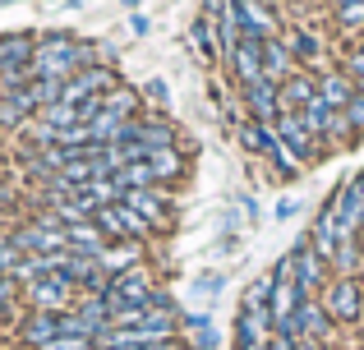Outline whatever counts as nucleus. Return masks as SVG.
Instances as JSON below:
<instances>
[{"instance_id": "1", "label": "nucleus", "mask_w": 364, "mask_h": 350, "mask_svg": "<svg viewBox=\"0 0 364 350\" xmlns=\"http://www.w3.org/2000/svg\"><path fill=\"white\" fill-rule=\"evenodd\" d=\"M291 253H295V281H300L304 300H318V290H328V268H332V263L309 244V235H304V240H295Z\"/></svg>"}, {"instance_id": "2", "label": "nucleus", "mask_w": 364, "mask_h": 350, "mask_svg": "<svg viewBox=\"0 0 364 350\" xmlns=\"http://www.w3.org/2000/svg\"><path fill=\"white\" fill-rule=\"evenodd\" d=\"M111 88H120V74L111 70V65H88V70H79L74 79H65V92H60V102L79 106V102H88V97H102V92H111Z\"/></svg>"}, {"instance_id": "3", "label": "nucleus", "mask_w": 364, "mask_h": 350, "mask_svg": "<svg viewBox=\"0 0 364 350\" xmlns=\"http://www.w3.org/2000/svg\"><path fill=\"white\" fill-rule=\"evenodd\" d=\"M74 281L70 277H60V272H51V277H37V281H28L23 286V295L33 300V309H46V314H65L70 309V300H74Z\"/></svg>"}, {"instance_id": "4", "label": "nucleus", "mask_w": 364, "mask_h": 350, "mask_svg": "<svg viewBox=\"0 0 364 350\" xmlns=\"http://www.w3.org/2000/svg\"><path fill=\"white\" fill-rule=\"evenodd\" d=\"M323 305H328L332 323H360L364 318V286L355 277H341L328 286V295H323Z\"/></svg>"}, {"instance_id": "5", "label": "nucleus", "mask_w": 364, "mask_h": 350, "mask_svg": "<svg viewBox=\"0 0 364 350\" xmlns=\"http://www.w3.org/2000/svg\"><path fill=\"white\" fill-rule=\"evenodd\" d=\"M120 203H124V207H134V212H139L143 222L152 226V231H166V226H171V198H166V189H161V185H148V189H124Z\"/></svg>"}, {"instance_id": "6", "label": "nucleus", "mask_w": 364, "mask_h": 350, "mask_svg": "<svg viewBox=\"0 0 364 350\" xmlns=\"http://www.w3.org/2000/svg\"><path fill=\"white\" fill-rule=\"evenodd\" d=\"M286 337H295V341H328V337H332V314H328V305H323V300H304V305L295 309Z\"/></svg>"}, {"instance_id": "7", "label": "nucleus", "mask_w": 364, "mask_h": 350, "mask_svg": "<svg viewBox=\"0 0 364 350\" xmlns=\"http://www.w3.org/2000/svg\"><path fill=\"white\" fill-rule=\"evenodd\" d=\"M360 222H364V175L346 180L341 194H337V231H341V240H355Z\"/></svg>"}, {"instance_id": "8", "label": "nucleus", "mask_w": 364, "mask_h": 350, "mask_svg": "<svg viewBox=\"0 0 364 350\" xmlns=\"http://www.w3.org/2000/svg\"><path fill=\"white\" fill-rule=\"evenodd\" d=\"M263 42H267V37L245 33V37H240V46H235V51L226 55L240 83H258V79H267V74H263Z\"/></svg>"}, {"instance_id": "9", "label": "nucleus", "mask_w": 364, "mask_h": 350, "mask_svg": "<svg viewBox=\"0 0 364 350\" xmlns=\"http://www.w3.org/2000/svg\"><path fill=\"white\" fill-rule=\"evenodd\" d=\"M245 106L254 120H263V125H272L277 116H282V92H277V83L258 79V83H245Z\"/></svg>"}, {"instance_id": "10", "label": "nucleus", "mask_w": 364, "mask_h": 350, "mask_svg": "<svg viewBox=\"0 0 364 350\" xmlns=\"http://www.w3.org/2000/svg\"><path fill=\"white\" fill-rule=\"evenodd\" d=\"M9 240L18 244L23 253H60V249H70V240H65V231H46V226H23V231H14Z\"/></svg>"}, {"instance_id": "11", "label": "nucleus", "mask_w": 364, "mask_h": 350, "mask_svg": "<svg viewBox=\"0 0 364 350\" xmlns=\"http://www.w3.org/2000/svg\"><path fill=\"white\" fill-rule=\"evenodd\" d=\"M272 125H277V134H282V143L291 148V153L300 157V162H304V157H314V134L304 129L300 111H282V116H277Z\"/></svg>"}, {"instance_id": "12", "label": "nucleus", "mask_w": 364, "mask_h": 350, "mask_svg": "<svg viewBox=\"0 0 364 350\" xmlns=\"http://www.w3.org/2000/svg\"><path fill=\"white\" fill-rule=\"evenodd\" d=\"M263 74H267V83H277V88L295 74V51L282 42V37H267L263 42Z\"/></svg>"}, {"instance_id": "13", "label": "nucleus", "mask_w": 364, "mask_h": 350, "mask_svg": "<svg viewBox=\"0 0 364 350\" xmlns=\"http://www.w3.org/2000/svg\"><path fill=\"white\" fill-rule=\"evenodd\" d=\"M240 143L249 148V153L267 157V162L282 153V134H277V125H263V120H249V125H240Z\"/></svg>"}, {"instance_id": "14", "label": "nucleus", "mask_w": 364, "mask_h": 350, "mask_svg": "<svg viewBox=\"0 0 364 350\" xmlns=\"http://www.w3.org/2000/svg\"><path fill=\"white\" fill-rule=\"evenodd\" d=\"M139 253H143V240H116V244H107V249H102L97 263L111 272V277H120V272L139 268Z\"/></svg>"}, {"instance_id": "15", "label": "nucleus", "mask_w": 364, "mask_h": 350, "mask_svg": "<svg viewBox=\"0 0 364 350\" xmlns=\"http://www.w3.org/2000/svg\"><path fill=\"white\" fill-rule=\"evenodd\" d=\"M33 51H37V37H28V33H9V37H0V70H18V65H33Z\"/></svg>"}, {"instance_id": "16", "label": "nucleus", "mask_w": 364, "mask_h": 350, "mask_svg": "<svg viewBox=\"0 0 364 350\" xmlns=\"http://www.w3.org/2000/svg\"><path fill=\"white\" fill-rule=\"evenodd\" d=\"M65 240H70L74 253H88V258H102V249H107V235L97 231L92 222H79V226H65Z\"/></svg>"}, {"instance_id": "17", "label": "nucleus", "mask_w": 364, "mask_h": 350, "mask_svg": "<svg viewBox=\"0 0 364 350\" xmlns=\"http://www.w3.org/2000/svg\"><path fill=\"white\" fill-rule=\"evenodd\" d=\"M282 111H304L314 97H318V79H304V74H291V79L282 83Z\"/></svg>"}, {"instance_id": "18", "label": "nucleus", "mask_w": 364, "mask_h": 350, "mask_svg": "<svg viewBox=\"0 0 364 350\" xmlns=\"http://www.w3.org/2000/svg\"><path fill=\"white\" fill-rule=\"evenodd\" d=\"M55 337H65L60 314H46V309H37V314L23 323V341H28V346H37V350H42L46 341H55Z\"/></svg>"}, {"instance_id": "19", "label": "nucleus", "mask_w": 364, "mask_h": 350, "mask_svg": "<svg viewBox=\"0 0 364 350\" xmlns=\"http://www.w3.org/2000/svg\"><path fill=\"white\" fill-rule=\"evenodd\" d=\"M355 92H360V88L346 79V74H332V70H328V74H318V97L328 102L332 111H346V102L355 97Z\"/></svg>"}, {"instance_id": "20", "label": "nucleus", "mask_w": 364, "mask_h": 350, "mask_svg": "<svg viewBox=\"0 0 364 350\" xmlns=\"http://www.w3.org/2000/svg\"><path fill=\"white\" fill-rule=\"evenodd\" d=\"M92 226H97V231L107 235L111 244H116V240H134V235H129V226H124V207H120V203L97 207V212H92Z\"/></svg>"}, {"instance_id": "21", "label": "nucleus", "mask_w": 364, "mask_h": 350, "mask_svg": "<svg viewBox=\"0 0 364 350\" xmlns=\"http://www.w3.org/2000/svg\"><path fill=\"white\" fill-rule=\"evenodd\" d=\"M240 18H245V33H258V37H272L277 33L272 9L258 5V0H240Z\"/></svg>"}, {"instance_id": "22", "label": "nucleus", "mask_w": 364, "mask_h": 350, "mask_svg": "<svg viewBox=\"0 0 364 350\" xmlns=\"http://www.w3.org/2000/svg\"><path fill=\"white\" fill-rule=\"evenodd\" d=\"M116 180H120L124 189H148V185H161L148 157H143V162H129V166H120V171H116Z\"/></svg>"}, {"instance_id": "23", "label": "nucleus", "mask_w": 364, "mask_h": 350, "mask_svg": "<svg viewBox=\"0 0 364 350\" xmlns=\"http://www.w3.org/2000/svg\"><path fill=\"white\" fill-rule=\"evenodd\" d=\"M300 120H304V129H309L314 138H328V125H332V106L323 97H314L309 106L300 111Z\"/></svg>"}, {"instance_id": "24", "label": "nucleus", "mask_w": 364, "mask_h": 350, "mask_svg": "<svg viewBox=\"0 0 364 350\" xmlns=\"http://www.w3.org/2000/svg\"><path fill=\"white\" fill-rule=\"evenodd\" d=\"M152 171H157V180H176L180 171H185V157H180V148H161V153L148 157Z\"/></svg>"}, {"instance_id": "25", "label": "nucleus", "mask_w": 364, "mask_h": 350, "mask_svg": "<svg viewBox=\"0 0 364 350\" xmlns=\"http://www.w3.org/2000/svg\"><path fill=\"white\" fill-rule=\"evenodd\" d=\"M272 272H267V277H254L249 281V290H245V309H258V305H267V300H272Z\"/></svg>"}, {"instance_id": "26", "label": "nucleus", "mask_w": 364, "mask_h": 350, "mask_svg": "<svg viewBox=\"0 0 364 350\" xmlns=\"http://www.w3.org/2000/svg\"><path fill=\"white\" fill-rule=\"evenodd\" d=\"M194 46H198L203 55H217V23H213L208 14L194 23Z\"/></svg>"}, {"instance_id": "27", "label": "nucleus", "mask_w": 364, "mask_h": 350, "mask_svg": "<svg viewBox=\"0 0 364 350\" xmlns=\"http://www.w3.org/2000/svg\"><path fill=\"white\" fill-rule=\"evenodd\" d=\"M286 46L295 51V60H314V55H318V37H314V33H291Z\"/></svg>"}, {"instance_id": "28", "label": "nucleus", "mask_w": 364, "mask_h": 350, "mask_svg": "<svg viewBox=\"0 0 364 350\" xmlns=\"http://www.w3.org/2000/svg\"><path fill=\"white\" fill-rule=\"evenodd\" d=\"M18 263H23V249L14 240H0V277H14Z\"/></svg>"}, {"instance_id": "29", "label": "nucleus", "mask_w": 364, "mask_h": 350, "mask_svg": "<svg viewBox=\"0 0 364 350\" xmlns=\"http://www.w3.org/2000/svg\"><path fill=\"white\" fill-rule=\"evenodd\" d=\"M42 350H97L88 341V337H55V341H46Z\"/></svg>"}, {"instance_id": "30", "label": "nucleus", "mask_w": 364, "mask_h": 350, "mask_svg": "<svg viewBox=\"0 0 364 350\" xmlns=\"http://www.w3.org/2000/svg\"><path fill=\"white\" fill-rule=\"evenodd\" d=\"M355 134V125L346 120V111H332V125H328V138H350Z\"/></svg>"}, {"instance_id": "31", "label": "nucleus", "mask_w": 364, "mask_h": 350, "mask_svg": "<svg viewBox=\"0 0 364 350\" xmlns=\"http://www.w3.org/2000/svg\"><path fill=\"white\" fill-rule=\"evenodd\" d=\"M337 18L346 28H355V33H364V0H360V5H350V9H337Z\"/></svg>"}, {"instance_id": "32", "label": "nucleus", "mask_w": 364, "mask_h": 350, "mask_svg": "<svg viewBox=\"0 0 364 350\" xmlns=\"http://www.w3.org/2000/svg\"><path fill=\"white\" fill-rule=\"evenodd\" d=\"M346 120H350V125H355V134L364 129V92H355V97L346 102Z\"/></svg>"}, {"instance_id": "33", "label": "nucleus", "mask_w": 364, "mask_h": 350, "mask_svg": "<svg viewBox=\"0 0 364 350\" xmlns=\"http://www.w3.org/2000/svg\"><path fill=\"white\" fill-rule=\"evenodd\" d=\"M346 79H350V83H355V88L364 92V51H355V55L346 60Z\"/></svg>"}, {"instance_id": "34", "label": "nucleus", "mask_w": 364, "mask_h": 350, "mask_svg": "<svg viewBox=\"0 0 364 350\" xmlns=\"http://www.w3.org/2000/svg\"><path fill=\"white\" fill-rule=\"evenodd\" d=\"M18 290H23V286H18L14 277H0V309H9V300H14Z\"/></svg>"}, {"instance_id": "35", "label": "nucleus", "mask_w": 364, "mask_h": 350, "mask_svg": "<svg viewBox=\"0 0 364 350\" xmlns=\"http://www.w3.org/2000/svg\"><path fill=\"white\" fill-rule=\"evenodd\" d=\"M263 350H295V337H286V332H272Z\"/></svg>"}, {"instance_id": "36", "label": "nucleus", "mask_w": 364, "mask_h": 350, "mask_svg": "<svg viewBox=\"0 0 364 350\" xmlns=\"http://www.w3.org/2000/svg\"><path fill=\"white\" fill-rule=\"evenodd\" d=\"M148 97L157 102V106H166V83H161V79H152V83H148Z\"/></svg>"}, {"instance_id": "37", "label": "nucleus", "mask_w": 364, "mask_h": 350, "mask_svg": "<svg viewBox=\"0 0 364 350\" xmlns=\"http://www.w3.org/2000/svg\"><path fill=\"white\" fill-rule=\"evenodd\" d=\"M148 350H185V346H180V341H152Z\"/></svg>"}, {"instance_id": "38", "label": "nucleus", "mask_w": 364, "mask_h": 350, "mask_svg": "<svg viewBox=\"0 0 364 350\" xmlns=\"http://www.w3.org/2000/svg\"><path fill=\"white\" fill-rule=\"evenodd\" d=\"M332 5H337V9H350V5H360V0H332Z\"/></svg>"}, {"instance_id": "39", "label": "nucleus", "mask_w": 364, "mask_h": 350, "mask_svg": "<svg viewBox=\"0 0 364 350\" xmlns=\"http://www.w3.org/2000/svg\"><path fill=\"white\" fill-rule=\"evenodd\" d=\"M120 5H124V9H134V5H139V0H120Z\"/></svg>"}, {"instance_id": "40", "label": "nucleus", "mask_w": 364, "mask_h": 350, "mask_svg": "<svg viewBox=\"0 0 364 350\" xmlns=\"http://www.w3.org/2000/svg\"><path fill=\"white\" fill-rule=\"evenodd\" d=\"M360 51H364V42H360Z\"/></svg>"}]
</instances>
